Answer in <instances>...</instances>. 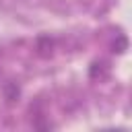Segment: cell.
<instances>
[{
    "label": "cell",
    "mask_w": 132,
    "mask_h": 132,
    "mask_svg": "<svg viewBox=\"0 0 132 132\" xmlns=\"http://www.w3.org/2000/svg\"><path fill=\"white\" fill-rule=\"evenodd\" d=\"M12 95H19V89L10 82V85L6 87V97H8V101H12Z\"/></svg>",
    "instance_id": "7a4b0ae2"
},
{
    "label": "cell",
    "mask_w": 132,
    "mask_h": 132,
    "mask_svg": "<svg viewBox=\"0 0 132 132\" xmlns=\"http://www.w3.org/2000/svg\"><path fill=\"white\" fill-rule=\"evenodd\" d=\"M52 47H54V41L50 37H39L37 39V54L39 56H50L52 54Z\"/></svg>",
    "instance_id": "6da1fadb"
}]
</instances>
